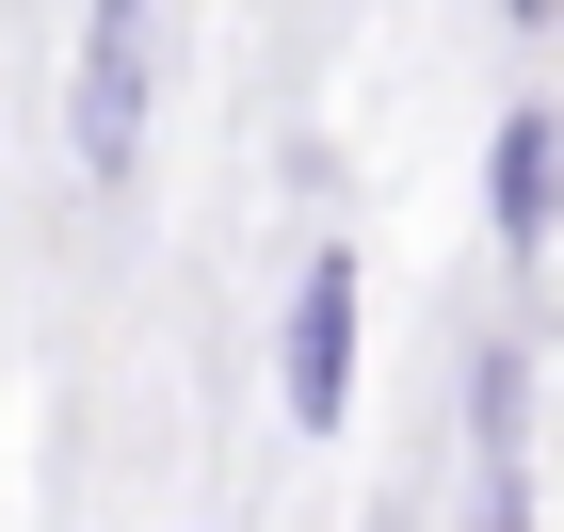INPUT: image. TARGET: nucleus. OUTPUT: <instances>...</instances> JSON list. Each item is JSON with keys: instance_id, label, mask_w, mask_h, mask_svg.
Instances as JSON below:
<instances>
[{"instance_id": "obj_1", "label": "nucleus", "mask_w": 564, "mask_h": 532, "mask_svg": "<svg viewBox=\"0 0 564 532\" xmlns=\"http://www.w3.org/2000/svg\"><path fill=\"white\" fill-rule=\"evenodd\" d=\"M274 388H291L306 436H339V420H355V242H306V274H291V339H274Z\"/></svg>"}, {"instance_id": "obj_2", "label": "nucleus", "mask_w": 564, "mask_h": 532, "mask_svg": "<svg viewBox=\"0 0 564 532\" xmlns=\"http://www.w3.org/2000/svg\"><path fill=\"white\" fill-rule=\"evenodd\" d=\"M65 145H82V177H130V145H145V0H97V17H82Z\"/></svg>"}, {"instance_id": "obj_3", "label": "nucleus", "mask_w": 564, "mask_h": 532, "mask_svg": "<svg viewBox=\"0 0 564 532\" xmlns=\"http://www.w3.org/2000/svg\"><path fill=\"white\" fill-rule=\"evenodd\" d=\"M484 194H500V242H517V259H549V210H564V113H500Z\"/></svg>"}]
</instances>
